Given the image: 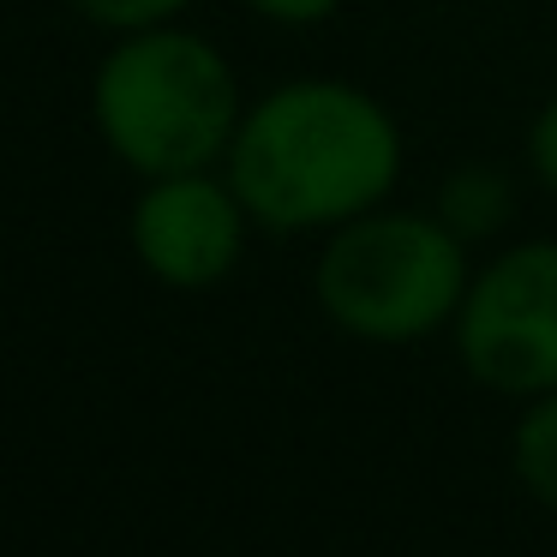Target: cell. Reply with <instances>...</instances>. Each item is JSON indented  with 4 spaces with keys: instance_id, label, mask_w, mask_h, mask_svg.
Here are the masks:
<instances>
[{
    "instance_id": "6da1fadb",
    "label": "cell",
    "mask_w": 557,
    "mask_h": 557,
    "mask_svg": "<svg viewBox=\"0 0 557 557\" xmlns=\"http://www.w3.org/2000/svg\"><path fill=\"white\" fill-rule=\"evenodd\" d=\"M408 169L401 121L354 78H282L246 102L222 174L264 234H330L389 205Z\"/></svg>"
},
{
    "instance_id": "7a4b0ae2",
    "label": "cell",
    "mask_w": 557,
    "mask_h": 557,
    "mask_svg": "<svg viewBox=\"0 0 557 557\" xmlns=\"http://www.w3.org/2000/svg\"><path fill=\"white\" fill-rule=\"evenodd\" d=\"M246 114L234 61L186 18L126 30L90 73V121L121 169L138 181L222 169Z\"/></svg>"
},
{
    "instance_id": "3957f363",
    "label": "cell",
    "mask_w": 557,
    "mask_h": 557,
    "mask_svg": "<svg viewBox=\"0 0 557 557\" xmlns=\"http://www.w3.org/2000/svg\"><path fill=\"white\" fill-rule=\"evenodd\" d=\"M473 282V246L437 222V210L377 205L324 234L312 264V300L348 342L413 348L456 324Z\"/></svg>"
},
{
    "instance_id": "277c9868",
    "label": "cell",
    "mask_w": 557,
    "mask_h": 557,
    "mask_svg": "<svg viewBox=\"0 0 557 557\" xmlns=\"http://www.w3.org/2000/svg\"><path fill=\"white\" fill-rule=\"evenodd\" d=\"M449 342L461 372L516 408L557 389V234L509 240L473 264Z\"/></svg>"
},
{
    "instance_id": "5b68a950",
    "label": "cell",
    "mask_w": 557,
    "mask_h": 557,
    "mask_svg": "<svg viewBox=\"0 0 557 557\" xmlns=\"http://www.w3.org/2000/svg\"><path fill=\"white\" fill-rule=\"evenodd\" d=\"M258 222L246 216L240 193L222 169L157 174L138 186L126 210V246L138 270L174 294H210L240 270Z\"/></svg>"
},
{
    "instance_id": "8992f818",
    "label": "cell",
    "mask_w": 557,
    "mask_h": 557,
    "mask_svg": "<svg viewBox=\"0 0 557 557\" xmlns=\"http://www.w3.org/2000/svg\"><path fill=\"white\" fill-rule=\"evenodd\" d=\"M432 210L456 240H468L480 252V246H492L516 222V181L497 162H461V169H449L437 181Z\"/></svg>"
},
{
    "instance_id": "52a82bcc",
    "label": "cell",
    "mask_w": 557,
    "mask_h": 557,
    "mask_svg": "<svg viewBox=\"0 0 557 557\" xmlns=\"http://www.w3.org/2000/svg\"><path fill=\"white\" fill-rule=\"evenodd\" d=\"M509 473L540 509L557 516V389L521 401L509 425Z\"/></svg>"
},
{
    "instance_id": "ba28073f",
    "label": "cell",
    "mask_w": 557,
    "mask_h": 557,
    "mask_svg": "<svg viewBox=\"0 0 557 557\" xmlns=\"http://www.w3.org/2000/svg\"><path fill=\"white\" fill-rule=\"evenodd\" d=\"M85 25L109 30V37H126V30H150V25H174L198 7V0H66Z\"/></svg>"
},
{
    "instance_id": "9c48e42d",
    "label": "cell",
    "mask_w": 557,
    "mask_h": 557,
    "mask_svg": "<svg viewBox=\"0 0 557 557\" xmlns=\"http://www.w3.org/2000/svg\"><path fill=\"white\" fill-rule=\"evenodd\" d=\"M521 157H528L533 181L557 198V97H545L540 114L528 121V133H521Z\"/></svg>"
},
{
    "instance_id": "30bf717a",
    "label": "cell",
    "mask_w": 557,
    "mask_h": 557,
    "mask_svg": "<svg viewBox=\"0 0 557 557\" xmlns=\"http://www.w3.org/2000/svg\"><path fill=\"white\" fill-rule=\"evenodd\" d=\"M240 7L252 18H264V25H276V30H318V25H330L348 0H240Z\"/></svg>"
}]
</instances>
